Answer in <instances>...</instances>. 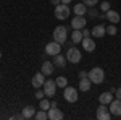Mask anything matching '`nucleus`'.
<instances>
[{"instance_id": "obj_1", "label": "nucleus", "mask_w": 121, "mask_h": 120, "mask_svg": "<svg viewBox=\"0 0 121 120\" xmlns=\"http://www.w3.org/2000/svg\"><path fill=\"white\" fill-rule=\"evenodd\" d=\"M89 80L92 81V83L95 84H102L103 83V80H105V72H103L100 67H94L92 70L89 72Z\"/></svg>"}, {"instance_id": "obj_2", "label": "nucleus", "mask_w": 121, "mask_h": 120, "mask_svg": "<svg viewBox=\"0 0 121 120\" xmlns=\"http://www.w3.org/2000/svg\"><path fill=\"white\" fill-rule=\"evenodd\" d=\"M68 39V29L66 26H56L53 29V41H56L58 44H65Z\"/></svg>"}, {"instance_id": "obj_3", "label": "nucleus", "mask_w": 121, "mask_h": 120, "mask_svg": "<svg viewBox=\"0 0 121 120\" xmlns=\"http://www.w3.org/2000/svg\"><path fill=\"white\" fill-rule=\"evenodd\" d=\"M95 117L99 120H110L112 119V112L108 109V106L107 104H100L97 107V110H95Z\"/></svg>"}, {"instance_id": "obj_4", "label": "nucleus", "mask_w": 121, "mask_h": 120, "mask_svg": "<svg viewBox=\"0 0 121 120\" xmlns=\"http://www.w3.org/2000/svg\"><path fill=\"white\" fill-rule=\"evenodd\" d=\"M66 58L69 63H79L81 62V50L76 47H69L66 50Z\"/></svg>"}, {"instance_id": "obj_5", "label": "nucleus", "mask_w": 121, "mask_h": 120, "mask_svg": "<svg viewBox=\"0 0 121 120\" xmlns=\"http://www.w3.org/2000/svg\"><path fill=\"white\" fill-rule=\"evenodd\" d=\"M69 7L66 5V3H60V5H56L55 7V16L58 19H66L69 18Z\"/></svg>"}, {"instance_id": "obj_6", "label": "nucleus", "mask_w": 121, "mask_h": 120, "mask_svg": "<svg viewBox=\"0 0 121 120\" xmlns=\"http://www.w3.org/2000/svg\"><path fill=\"white\" fill-rule=\"evenodd\" d=\"M61 52V44H58L56 41H52V42H48V44H45V54L50 57H55L58 55Z\"/></svg>"}, {"instance_id": "obj_7", "label": "nucleus", "mask_w": 121, "mask_h": 120, "mask_svg": "<svg viewBox=\"0 0 121 120\" xmlns=\"http://www.w3.org/2000/svg\"><path fill=\"white\" fill-rule=\"evenodd\" d=\"M63 96H65V101L66 102H76L78 101V89L76 88H73V86H66L65 88V92H63Z\"/></svg>"}, {"instance_id": "obj_8", "label": "nucleus", "mask_w": 121, "mask_h": 120, "mask_svg": "<svg viewBox=\"0 0 121 120\" xmlns=\"http://www.w3.org/2000/svg\"><path fill=\"white\" fill-rule=\"evenodd\" d=\"M44 92H45V96H48V97H53L56 92V83L55 80H45V83H44Z\"/></svg>"}, {"instance_id": "obj_9", "label": "nucleus", "mask_w": 121, "mask_h": 120, "mask_svg": "<svg viewBox=\"0 0 121 120\" xmlns=\"http://www.w3.org/2000/svg\"><path fill=\"white\" fill-rule=\"evenodd\" d=\"M108 109H110V112H112V115H115V117H121V99L115 97V99L108 104Z\"/></svg>"}, {"instance_id": "obj_10", "label": "nucleus", "mask_w": 121, "mask_h": 120, "mask_svg": "<svg viewBox=\"0 0 121 120\" xmlns=\"http://www.w3.org/2000/svg\"><path fill=\"white\" fill-rule=\"evenodd\" d=\"M47 114H48V120H61L65 117V114L60 110L56 106H52V107L47 110Z\"/></svg>"}, {"instance_id": "obj_11", "label": "nucleus", "mask_w": 121, "mask_h": 120, "mask_svg": "<svg viewBox=\"0 0 121 120\" xmlns=\"http://www.w3.org/2000/svg\"><path fill=\"white\" fill-rule=\"evenodd\" d=\"M86 24H87V19L84 16H79V15H76L74 18L71 19V28L73 29H82L86 28Z\"/></svg>"}, {"instance_id": "obj_12", "label": "nucleus", "mask_w": 121, "mask_h": 120, "mask_svg": "<svg viewBox=\"0 0 121 120\" xmlns=\"http://www.w3.org/2000/svg\"><path fill=\"white\" fill-rule=\"evenodd\" d=\"M44 76H45V75L42 73V72H39V73H36L34 76H32L31 83H32V86H34L36 89H39V88L44 86V83H45V78H44Z\"/></svg>"}, {"instance_id": "obj_13", "label": "nucleus", "mask_w": 121, "mask_h": 120, "mask_svg": "<svg viewBox=\"0 0 121 120\" xmlns=\"http://www.w3.org/2000/svg\"><path fill=\"white\" fill-rule=\"evenodd\" d=\"M107 34V26H103V24H97V26H94L92 29H91V36L92 37H103Z\"/></svg>"}, {"instance_id": "obj_14", "label": "nucleus", "mask_w": 121, "mask_h": 120, "mask_svg": "<svg viewBox=\"0 0 121 120\" xmlns=\"http://www.w3.org/2000/svg\"><path fill=\"white\" fill-rule=\"evenodd\" d=\"M82 49L86 50V52H94L95 50V41H94L92 37H82Z\"/></svg>"}, {"instance_id": "obj_15", "label": "nucleus", "mask_w": 121, "mask_h": 120, "mask_svg": "<svg viewBox=\"0 0 121 120\" xmlns=\"http://www.w3.org/2000/svg\"><path fill=\"white\" fill-rule=\"evenodd\" d=\"M105 18L108 19L110 23H113V24H116V23H120V19H121V16H120V13L118 11H115V10H108L107 13H105Z\"/></svg>"}, {"instance_id": "obj_16", "label": "nucleus", "mask_w": 121, "mask_h": 120, "mask_svg": "<svg viewBox=\"0 0 121 120\" xmlns=\"http://www.w3.org/2000/svg\"><path fill=\"white\" fill-rule=\"evenodd\" d=\"M66 62H68V58H66V55H61V52H60L58 55L53 57V65L58 67V68H65Z\"/></svg>"}, {"instance_id": "obj_17", "label": "nucleus", "mask_w": 121, "mask_h": 120, "mask_svg": "<svg viewBox=\"0 0 121 120\" xmlns=\"http://www.w3.org/2000/svg\"><path fill=\"white\" fill-rule=\"evenodd\" d=\"M53 68H55V65H53V62H44L42 63V67H40V72L45 75V76H50V75L53 73Z\"/></svg>"}, {"instance_id": "obj_18", "label": "nucleus", "mask_w": 121, "mask_h": 120, "mask_svg": "<svg viewBox=\"0 0 121 120\" xmlns=\"http://www.w3.org/2000/svg\"><path fill=\"white\" fill-rule=\"evenodd\" d=\"M113 99H115V97H113V92H110V91H105L99 96V102H100V104H107V106H108Z\"/></svg>"}, {"instance_id": "obj_19", "label": "nucleus", "mask_w": 121, "mask_h": 120, "mask_svg": "<svg viewBox=\"0 0 121 120\" xmlns=\"http://www.w3.org/2000/svg\"><path fill=\"white\" fill-rule=\"evenodd\" d=\"M91 86H92V81L89 80V76H87V78H81V80H79V91L87 92L89 89H91Z\"/></svg>"}, {"instance_id": "obj_20", "label": "nucleus", "mask_w": 121, "mask_h": 120, "mask_svg": "<svg viewBox=\"0 0 121 120\" xmlns=\"http://www.w3.org/2000/svg\"><path fill=\"white\" fill-rule=\"evenodd\" d=\"M73 11H74V15H79V16H84L86 13H87V5L86 3H76L74 8H73Z\"/></svg>"}, {"instance_id": "obj_21", "label": "nucleus", "mask_w": 121, "mask_h": 120, "mask_svg": "<svg viewBox=\"0 0 121 120\" xmlns=\"http://www.w3.org/2000/svg\"><path fill=\"white\" fill-rule=\"evenodd\" d=\"M71 41H73V44H81V41H82V31L81 29H73Z\"/></svg>"}, {"instance_id": "obj_22", "label": "nucleus", "mask_w": 121, "mask_h": 120, "mask_svg": "<svg viewBox=\"0 0 121 120\" xmlns=\"http://www.w3.org/2000/svg\"><path fill=\"white\" fill-rule=\"evenodd\" d=\"M23 115H24V119H34V115H36V107H32V106H26L24 109H23Z\"/></svg>"}, {"instance_id": "obj_23", "label": "nucleus", "mask_w": 121, "mask_h": 120, "mask_svg": "<svg viewBox=\"0 0 121 120\" xmlns=\"http://www.w3.org/2000/svg\"><path fill=\"white\" fill-rule=\"evenodd\" d=\"M55 83H56V88H63L65 89L66 86H68V80H66L65 76H58L55 80Z\"/></svg>"}, {"instance_id": "obj_24", "label": "nucleus", "mask_w": 121, "mask_h": 120, "mask_svg": "<svg viewBox=\"0 0 121 120\" xmlns=\"http://www.w3.org/2000/svg\"><path fill=\"white\" fill-rule=\"evenodd\" d=\"M39 109H42V110H48V109H50V101L45 99V97H42V99L39 101Z\"/></svg>"}, {"instance_id": "obj_25", "label": "nucleus", "mask_w": 121, "mask_h": 120, "mask_svg": "<svg viewBox=\"0 0 121 120\" xmlns=\"http://www.w3.org/2000/svg\"><path fill=\"white\" fill-rule=\"evenodd\" d=\"M34 119H36V120H47V119H48V114H47V110H42V109H40L39 112H36Z\"/></svg>"}, {"instance_id": "obj_26", "label": "nucleus", "mask_w": 121, "mask_h": 120, "mask_svg": "<svg viewBox=\"0 0 121 120\" xmlns=\"http://www.w3.org/2000/svg\"><path fill=\"white\" fill-rule=\"evenodd\" d=\"M116 33H118V29H116V26H115L113 23L107 26V34H110V36H116Z\"/></svg>"}, {"instance_id": "obj_27", "label": "nucleus", "mask_w": 121, "mask_h": 120, "mask_svg": "<svg viewBox=\"0 0 121 120\" xmlns=\"http://www.w3.org/2000/svg\"><path fill=\"white\" fill-rule=\"evenodd\" d=\"M87 15H89L91 18H99V10L95 8V7H91V8L87 10Z\"/></svg>"}, {"instance_id": "obj_28", "label": "nucleus", "mask_w": 121, "mask_h": 120, "mask_svg": "<svg viewBox=\"0 0 121 120\" xmlns=\"http://www.w3.org/2000/svg\"><path fill=\"white\" fill-rule=\"evenodd\" d=\"M110 7H112V3H110V2H102V3H100V11L107 13V11L110 10Z\"/></svg>"}, {"instance_id": "obj_29", "label": "nucleus", "mask_w": 121, "mask_h": 120, "mask_svg": "<svg viewBox=\"0 0 121 120\" xmlns=\"http://www.w3.org/2000/svg\"><path fill=\"white\" fill-rule=\"evenodd\" d=\"M100 0H82V3H86L87 7H95Z\"/></svg>"}, {"instance_id": "obj_30", "label": "nucleus", "mask_w": 121, "mask_h": 120, "mask_svg": "<svg viewBox=\"0 0 121 120\" xmlns=\"http://www.w3.org/2000/svg\"><path fill=\"white\" fill-rule=\"evenodd\" d=\"M34 96H36V97H37L39 101H40V99H42V97L45 96V92H44V89H40V88H39L37 91H36V94H34Z\"/></svg>"}, {"instance_id": "obj_31", "label": "nucleus", "mask_w": 121, "mask_h": 120, "mask_svg": "<svg viewBox=\"0 0 121 120\" xmlns=\"http://www.w3.org/2000/svg\"><path fill=\"white\" fill-rule=\"evenodd\" d=\"M81 31H82V37H89V36H91V29H86V28H82Z\"/></svg>"}, {"instance_id": "obj_32", "label": "nucleus", "mask_w": 121, "mask_h": 120, "mask_svg": "<svg viewBox=\"0 0 121 120\" xmlns=\"http://www.w3.org/2000/svg\"><path fill=\"white\" fill-rule=\"evenodd\" d=\"M87 75H89V72H79V80L81 78H87Z\"/></svg>"}, {"instance_id": "obj_33", "label": "nucleus", "mask_w": 121, "mask_h": 120, "mask_svg": "<svg viewBox=\"0 0 121 120\" xmlns=\"http://www.w3.org/2000/svg\"><path fill=\"white\" fill-rule=\"evenodd\" d=\"M115 96H116L118 99H121V88H116V92H115Z\"/></svg>"}, {"instance_id": "obj_34", "label": "nucleus", "mask_w": 121, "mask_h": 120, "mask_svg": "<svg viewBox=\"0 0 121 120\" xmlns=\"http://www.w3.org/2000/svg\"><path fill=\"white\" fill-rule=\"evenodd\" d=\"M50 2H52V3H53V5H60V3H61V0H50Z\"/></svg>"}, {"instance_id": "obj_35", "label": "nucleus", "mask_w": 121, "mask_h": 120, "mask_svg": "<svg viewBox=\"0 0 121 120\" xmlns=\"http://www.w3.org/2000/svg\"><path fill=\"white\" fill-rule=\"evenodd\" d=\"M71 2H73V0H61V3H66V5H69Z\"/></svg>"}, {"instance_id": "obj_36", "label": "nucleus", "mask_w": 121, "mask_h": 120, "mask_svg": "<svg viewBox=\"0 0 121 120\" xmlns=\"http://www.w3.org/2000/svg\"><path fill=\"white\" fill-rule=\"evenodd\" d=\"M0 58H2V50H0Z\"/></svg>"}]
</instances>
